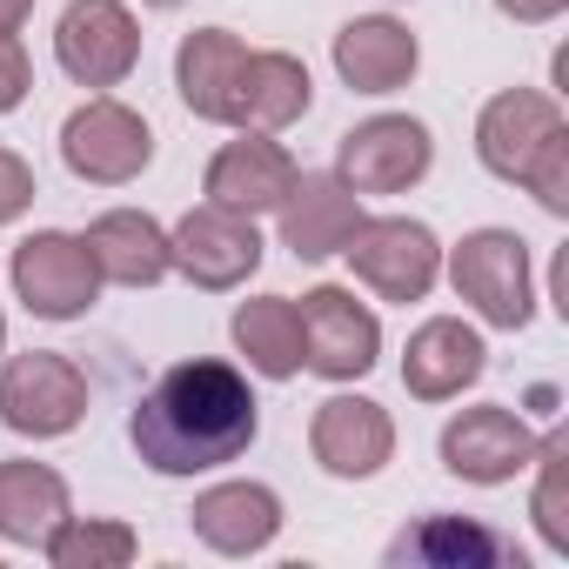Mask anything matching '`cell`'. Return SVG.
Instances as JSON below:
<instances>
[{
    "label": "cell",
    "mask_w": 569,
    "mask_h": 569,
    "mask_svg": "<svg viewBox=\"0 0 569 569\" xmlns=\"http://www.w3.org/2000/svg\"><path fill=\"white\" fill-rule=\"evenodd\" d=\"M522 188L542 201V214H556V221H569V128L556 134V141H542V154L529 161V174H522Z\"/></svg>",
    "instance_id": "obj_27"
},
{
    "label": "cell",
    "mask_w": 569,
    "mask_h": 569,
    "mask_svg": "<svg viewBox=\"0 0 569 569\" xmlns=\"http://www.w3.org/2000/svg\"><path fill=\"white\" fill-rule=\"evenodd\" d=\"M34 14V0H0V34H21Z\"/></svg>",
    "instance_id": "obj_31"
},
{
    "label": "cell",
    "mask_w": 569,
    "mask_h": 569,
    "mask_svg": "<svg viewBox=\"0 0 569 569\" xmlns=\"http://www.w3.org/2000/svg\"><path fill=\"white\" fill-rule=\"evenodd\" d=\"M41 556H48L54 569H128V562L141 556V536H134L128 522H114V516H74V509H68V516L48 529Z\"/></svg>",
    "instance_id": "obj_25"
},
{
    "label": "cell",
    "mask_w": 569,
    "mask_h": 569,
    "mask_svg": "<svg viewBox=\"0 0 569 569\" xmlns=\"http://www.w3.org/2000/svg\"><path fill=\"white\" fill-rule=\"evenodd\" d=\"M569 121L562 108L542 94V88H502L482 101L476 114V161L496 174V181H522L529 161L542 154V141H556Z\"/></svg>",
    "instance_id": "obj_12"
},
{
    "label": "cell",
    "mask_w": 569,
    "mask_h": 569,
    "mask_svg": "<svg viewBox=\"0 0 569 569\" xmlns=\"http://www.w3.org/2000/svg\"><path fill=\"white\" fill-rule=\"evenodd\" d=\"M168 261L194 281V289L228 296V289H241V281L261 268V228H254V214L201 201V208H188L168 228Z\"/></svg>",
    "instance_id": "obj_9"
},
{
    "label": "cell",
    "mask_w": 569,
    "mask_h": 569,
    "mask_svg": "<svg viewBox=\"0 0 569 569\" xmlns=\"http://www.w3.org/2000/svg\"><path fill=\"white\" fill-rule=\"evenodd\" d=\"M188 529L214 556H261L281 536V496L268 482H214V489L194 496Z\"/></svg>",
    "instance_id": "obj_21"
},
{
    "label": "cell",
    "mask_w": 569,
    "mask_h": 569,
    "mask_svg": "<svg viewBox=\"0 0 569 569\" xmlns=\"http://www.w3.org/2000/svg\"><path fill=\"white\" fill-rule=\"evenodd\" d=\"M309 449L336 482H369L396 456V422L369 396H329L316 409V422H309Z\"/></svg>",
    "instance_id": "obj_14"
},
{
    "label": "cell",
    "mask_w": 569,
    "mask_h": 569,
    "mask_svg": "<svg viewBox=\"0 0 569 569\" xmlns=\"http://www.w3.org/2000/svg\"><path fill=\"white\" fill-rule=\"evenodd\" d=\"M261 402L234 362L194 356L154 376V389L128 416V442L154 476H208L254 449Z\"/></svg>",
    "instance_id": "obj_1"
},
{
    "label": "cell",
    "mask_w": 569,
    "mask_h": 569,
    "mask_svg": "<svg viewBox=\"0 0 569 569\" xmlns=\"http://www.w3.org/2000/svg\"><path fill=\"white\" fill-rule=\"evenodd\" d=\"M429 168H436V141L416 114H369L336 148V174L356 194H409Z\"/></svg>",
    "instance_id": "obj_10"
},
{
    "label": "cell",
    "mask_w": 569,
    "mask_h": 569,
    "mask_svg": "<svg viewBox=\"0 0 569 569\" xmlns=\"http://www.w3.org/2000/svg\"><path fill=\"white\" fill-rule=\"evenodd\" d=\"M349 268L362 289H376L382 302H422L442 281V241L429 221L409 214H362V228L349 234Z\"/></svg>",
    "instance_id": "obj_5"
},
{
    "label": "cell",
    "mask_w": 569,
    "mask_h": 569,
    "mask_svg": "<svg viewBox=\"0 0 569 569\" xmlns=\"http://www.w3.org/2000/svg\"><path fill=\"white\" fill-rule=\"evenodd\" d=\"M449 289L489 322V329H529L536 322V274H529V241L516 228H476L449 254Z\"/></svg>",
    "instance_id": "obj_2"
},
{
    "label": "cell",
    "mask_w": 569,
    "mask_h": 569,
    "mask_svg": "<svg viewBox=\"0 0 569 569\" xmlns=\"http://www.w3.org/2000/svg\"><path fill=\"white\" fill-rule=\"evenodd\" d=\"M569 8V0H496V14H509V21H522V28H542V21H556Z\"/></svg>",
    "instance_id": "obj_30"
},
{
    "label": "cell",
    "mask_w": 569,
    "mask_h": 569,
    "mask_svg": "<svg viewBox=\"0 0 569 569\" xmlns=\"http://www.w3.org/2000/svg\"><path fill=\"white\" fill-rule=\"evenodd\" d=\"M0 356H8V316H0Z\"/></svg>",
    "instance_id": "obj_33"
},
{
    "label": "cell",
    "mask_w": 569,
    "mask_h": 569,
    "mask_svg": "<svg viewBox=\"0 0 569 569\" xmlns=\"http://www.w3.org/2000/svg\"><path fill=\"white\" fill-rule=\"evenodd\" d=\"M296 154L281 148L274 134H234L214 148L208 174H201V194L214 208H234V214H274L296 188Z\"/></svg>",
    "instance_id": "obj_13"
},
{
    "label": "cell",
    "mask_w": 569,
    "mask_h": 569,
    "mask_svg": "<svg viewBox=\"0 0 569 569\" xmlns=\"http://www.w3.org/2000/svg\"><path fill=\"white\" fill-rule=\"evenodd\" d=\"M228 336H234V349L248 356V369L261 382L302 376V309L289 296H254V302H241L234 322H228Z\"/></svg>",
    "instance_id": "obj_23"
},
{
    "label": "cell",
    "mask_w": 569,
    "mask_h": 569,
    "mask_svg": "<svg viewBox=\"0 0 569 569\" xmlns=\"http://www.w3.org/2000/svg\"><path fill=\"white\" fill-rule=\"evenodd\" d=\"M34 168L14 154V148H0V228H8V221H21L28 208H34Z\"/></svg>",
    "instance_id": "obj_28"
},
{
    "label": "cell",
    "mask_w": 569,
    "mask_h": 569,
    "mask_svg": "<svg viewBox=\"0 0 569 569\" xmlns=\"http://www.w3.org/2000/svg\"><path fill=\"white\" fill-rule=\"evenodd\" d=\"M141 8H161V14H168V8H181V0H141Z\"/></svg>",
    "instance_id": "obj_32"
},
{
    "label": "cell",
    "mask_w": 569,
    "mask_h": 569,
    "mask_svg": "<svg viewBox=\"0 0 569 569\" xmlns=\"http://www.w3.org/2000/svg\"><path fill=\"white\" fill-rule=\"evenodd\" d=\"M88 254H94V274L114 281V289H154V281L174 274L168 261V228L148 214V208H108L88 221Z\"/></svg>",
    "instance_id": "obj_20"
},
{
    "label": "cell",
    "mask_w": 569,
    "mask_h": 569,
    "mask_svg": "<svg viewBox=\"0 0 569 569\" xmlns=\"http://www.w3.org/2000/svg\"><path fill=\"white\" fill-rule=\"evenodd\" d=\"M74 509L68 476L48 462H0V542H48V529Z\"/></svg>",
    "instance_id": "obj_24"
},
{
    "label": "cell",
    "mask_w": 569,
    "mask_h": 569,
    "mask_svg": "<svg viewBox=\"0 0 569 569\" xmlns=\"http://www.w3.org/2000/svg\"><path fill=\"white\" fill-rule=\"evenodd\" d=\"M248 61V41L228 34V28H194L181 48H174V88H181V108L194 121H214L228 128V94H234V74Z\"/></svg>",
    "instance_id": "obj_22"
},
{
    "label": "cell",
    "mask_w": 569,
    "mask_h": 569,
    "mask_svg": "<svg viewBox=\"0 0 569 569\" xmlns=\"http://www.w3.org/2000/svg\"><path fill=\"white\" fill-rule=\"evenodd\" d=\"M34 88V61L21 48V34H0V114H14Z\"/></svg>",
    "instance_id": "obj_29"
},
{
    "label": "cell",
    "mask_w": 569,
    "mask_h": 569,
    "mask_svg": "<svg viewBox=\"0 0 569 569\" xmlns=\"http://www.w3.org/2000/svg\"><path fill=\"white\" fill-rule=\"evenodd\" d=\"M274 221H281V248L296 261H329L362 228V194L342 174H296V188L274 208Z\"/></svg>",
    "instance_id": "obj_16"
},
{
    "label": "cell",
    "mask_w": 569,
    "mask_h": 569,
    "mask_svg": "<svg viewBox=\"0 0 569 569\" xmlns=\"http://www.w3.org/2000/svg\"><path fill=\"white\" fill-rule=\"evenodd\" d=\"M54 61L74 88H121L141 68V21L128 14V0H68L54 21Z\"/></svg>",
    "instance_id": "obj_7"
},
{
    "label": "cell",
    "mask_w": 569,
    "mask_h": 569,
    "mask_svg": "<svg viewBox=\"0 0 569 569\" xmlns=\"http://www.w3.org/2000/svg\"><path fill=\"white\" fill-rule=\"evenodd\" d=\"M302 369L322 382H362L382 362V322L369 302H356V289H309L302 302Z\"/></svg>",
    "instance_id": "obj_8"
},
{
    "label": "cell",
    "mask_w": 569,
    "mask_h": 569,
    "mask_svg": "<svg viewBox=\"0 0 569 569\" xmlns=\"http://www.w3.org/2000/svg\"><path fill=\"white\" fill-rule=\"evenodd\" d=\"M81 416H88V376L68 356L28 349V356L0 362V422L14 436L54 442V436H74Z\"/></svg>",
    "instance_id": "obj_6"
},
{
    "label": "cell",
    "mask_w": 569,
    "mask_h": 569,
    "mask_svg": "<svg viewBox=\"0 0 569 569\" xmlns=\"http://www.w3.org/2000/svg\"><path fill=\"white\" fill-rule=\"evenodd\" d=\"M61 161H68V174L88 181V188H128V181H141V168L154 161V128H148L128 101L94 94V101H81V108L61 121Z\"/></svg>",
    "instance_id": "obj_4"
},
{
    "label": "cell",
    "mask_w": 569,
    "mask_h": 569,
    "mask_svg": "<svg viewBox=\"0 0 569 569\" xmlns=\"http://www.w3.org/2000/svg\"><path fill=\"white\" fill-rule=\"evenodd\" d=\"M529 556L476 516H422L389 542V569H522Z\"/></svg>",
    "instance_id": "obj_17"
},
{
    "label": "cell",
    "mask_w": 569,
    "mask_h": 569,
    "mask_svg": "<svg viewBox=\"0 0 569 569\" xmlns=\"http://www.w3.org/2000/svg\"><path fill=\"white\" fill-rule=\"evenodd\" d=\"M309 108H316V81H309V68L296 54L248 48L241 74H234V94H228V128L234 134H281Z\"/></svg>",
    "instance_id": "obj_15"
},
{
    "label": "cell",
    "mask_w": 569,
    "mask_h": 569,
    "mask_svg": "<svg viewBox=\"0 0 569 569\" xmlns=\"http://www.w3.org/2000/svg\"><path fill=\"white\" fill-rule=\"evenodd\" d=\"M482 369H489V349H482V336H476L469 322H456V316H429V322L409 336V349H402V389H409L416 402H456L462 389L482 382Z\"/></svg>",
    "instance_id": "obj_18"
},
{
    "label": "cell",
    "mask_w": 569,
    "mask_h": 569,
    "mask_svg": "<svg viewBox=\"0 0 569 569\" xmlns=\"http://www.w3.org/2000/svg\"><path fill=\"white\" fill-rule=\"evenodd\" d=\"M422 68V41L396 14H356L336 34V74L356 94H402Z\"/></svg>",
    "instance_id": "obj_19"
},
{
    "label": "cell",
    "mask_w": 569,
    "mask_h": 569,
    "mask_svg": "<svg viewBox=\"0 0 569 569\" xmlns=\"http://www.w3.org/2000/svg\"><path fill=\"white\" fill-rule=\"evenodd\" d=\"M436 449H442L449 476H462L476 489H496V482H516L536 462V429L516 409H502V402H476V409H462V416L442 422Z\"/></svg>",
    "instance_id": "obj_11"
},
{
    "label": "cell",
    "mask_w": 569,
    "mask_h": 569,
    "mask_svg": "<svg viewBox=\"0 0 569 569\" xmlns=\"http://www.w3.org/2000/svg\"><path fill=\"white\" fill-rule=\"evenodd\" d=\"M536 502H529V516H536V529H542V542L556 549V556H569V436L562 429H549V436H536Z\"/></svg>",
    "instance_id": "obj_26"
},
{
    "label": "cell",
    "mask_w": 569,
    "mask_h": 569,
    "mask_svg": "<svg viewBox=\"0 0 569 569\" xmlns=\"http://www.w3.org/2000/svg\"><path fill=\"white\" fill-rule=\"evenodd\" d=\"M14 274V302L34 316V322H81L94 302H101V274H94V254L81 234L68 228H41L14 248L8 261Z\"/></svg>",
    "instance_id": "obj_3"
}]
</instances>
